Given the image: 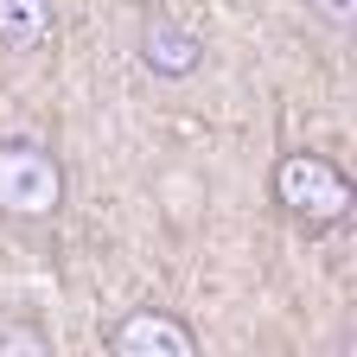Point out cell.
Here are the masks:
<instances>
[{
  "label": "cell",
  "instance_id": "1",
  "mask_svg": "<svg viewBox=\"0 0 357 357\" xmlns=\"http://www.w3.org/2000/svg\"><path fill=\"white\" fill-rule=\"evenodd\" d=\"M275 204L294 223H306V230H332V223L351 217L357 192H351V178H344L338 160H326V153H281L275 160Z\"/></svg>",
  "mask_w": 357,
  "mask_h": 357
},
{
  "label": "cell",
  "instance_id": "2",
  "mask_svg": "<svg viewBox=\"0 0 357 357\" xmlns=\"http://www.w3.org/2000/svg\"><path fill=\"white\" fill-rule=\"evenodd\" d=\"M64 211V166L38 141H0V217L45 223Z\"/></svg>",
  "mask_w": 357,
  "mask_h": 357
},
{
  "label": "cell",
  "instance_id": "3",
  "mask_svg": "<svg viewBox=\"0 0 357 357\" xmlns=\"http://www.w3.org/2000/svg\"><path fill=\"white\" fill-rule=\"evenodd\" d=\"M109 357H198V332L166 306H134L109 326Z\"/></svg>",
  "mask_w": 357,
  "mask_h": 357
},
{
  "label": "cell",
  "instance_id": "4",
  "mask_svg": "<svg viewBox=\"0 0 357 357\" xmlns=\"http://www.w3.org/2000/svg\"><path fill=\"white\" fill-rule=\"evenodd\" d=\"M141 64L153 70V77H166V83H178V77H192L198 64H204V38L185 26V20H147L141 26Z\"/></svg>",
  "mask_w": 357,
  "mask_h": 357
},
{
  "label": "cell",
  "instance_id": "5",
  "mask_svg": "<svg viewBox=\"0 0 357 357\" xmlns=\"http://www.w3.org/2000/svg\"><path fill=\"white\" fill-rule=\"evenodd\" d=\"M52 26H58L52 0H0V52L26 58V52H38L52 38Z\"/></svg>",
  "mask_w": 357,
  "mask_h": 357
},
{
  "label": "cell",
  "instance_id": "6",
  "mask_svg": "<svg viewBox=\"0 0 357 357\" xmlns=\"http://www.w3.org/2000/svg\"><path fill=\"white\" fill-rule=\"evenodd\" d=\"M0 357H58V344L38 319H0Z\"/></svg>",
  "mask_w": 357,
  "mask_h": 357
},
{
  "label": "cell",
  "instance_id": "7",
  "mask_svg": "<svg viewBox=\"0 0 357 357\" xmlns=\"http://www.w3.org/2000/svg\"><path fill=\"white\" fill-rule=\"evenodd\" d=\"M306 13L319 20V26H332V32H344L357 20V0H306Z\"/></svg>",
  "mask_w": 357,
  "mask_h": 357
},
{
  "label": "cell",
  "instance_id": "8",
  "mask_svg": "<svg viewBox=\"0 0 357 357\" xmlns=\"http://www.w3.org/2000/svg\"><path fill=\"white\" fill-rule=\"evenodd\" d=\"M134 7H147V13H153V7H166V0H134Z\"/></svg>",
  "mask_w": 357,
  "mask_h": 357
}]
</instances>
